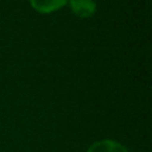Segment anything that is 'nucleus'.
Here are the masks:
<instances>
[{
	"instance_id": "3",
	"label": "nucleus",
	"mask_w": 152,
	"mask_h": 152,
	"mask_svg": "<svg viewBox=\"0 0 152 152\" xmlns=\"http://www.w3.org/2000/svg\"><path fill=\"white\" fill-rule=\"evenodd\" d=\"M68 0H29V4L36 12L48 15L55 11H59L67 5Z\"/></svg>"
},
{
	"instance_id": "1",
	"label": "nucleus",
	"mask_w": 152,
	"mask_h": 152,
	"mask_svg": "<svg viewBox=\"0 0 152 152\" xmlns=\"http://www.w3.org/2000/svg\"><path fill=\"white\" fill-rule=\"evenodd\" d=\"M67 4L71 11L80 19H89L96 12V1L95 0H68Z\"/></svg>"
},
{
	"instance_id": "2",
	"label": "nucleus",
	"mask_w": 152,
	"mask_h": 152,
	"mask_svg": "<svg viewBox=\"0 0 152 152\" xmlns=\"http://www.w3.org/2000/svg\"><path fill=\"white\" fill-rule=\"evenodd\" d=\"M87 152H129L128 148L120 142L112 139H102L92 143Z\"/></svg>"
}]
</instances>
